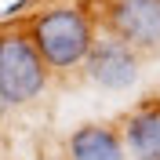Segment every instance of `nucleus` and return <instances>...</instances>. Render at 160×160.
<instances>
[{"label":"nucleus","instance_id":"3","mask_svg":"<svg viewBox=\"0 0 160 160\" xmlns=\"http://www.w3.org/2000/svg\"><path fill=\"white\" fill-rule=\"evenodd\" d=\"M109 26L128 48H160V0H113Z\"/></svg>","mask_w":160,"mask_h":160},{"label":"nucleus","instance_id":"1","mask_svg":"<svg viewBox=\"0 0 160 160\" xmlns=\"http://www.w3.org/2000/svg\"><path fill=\"white\" fill-rule=\"evenodd\" d=\"M91 44H95L91 22L77 8H55L40 15L33 26V48L51 69H73L77 62L88 58Z\"/></svg>","mask_w":160,"mask_h":160},{"label":"nucleus","instance_id":"2","mask_svg":"<svg viewBox=\"0 0 160 160\" xmlns=\"http://www.w3.org/2000/svg\"><path fill=\"white\" fill-rule=\"evenodd\" d=\"M48 84V66L37 55L29 37L8 33L0 37V98L11 106L37 98Z\"/></svg>","mask_w":160,"mask_h":160},{"label":"nucleus","instance_id":"5","mask_svg":"<svg viewBox=\"0 0 160 160\" xmlns=\"http://www.w3.org/2000/svg\"><path fill=\"white\" fill-rule=\"evenodd\" d=\"M69 157L73 160H128V149L109 128H80L69 138Z\"/></svg>","mask_w":160,"mask_h":160},{"label":"nucleus","instance_id":"6","mask_svg":"<svg viewBox=\"0 0 160 160\" xmlns=\"http://www.w3.org/2000/svg\"><path fill=\"white\" fill-rule=\"evenodd\" d=\"M124 142L135 160H160V113L157 109L135 113L124 128Z\"/></svg>","mask_w":160,"mask_h":160},{"label":"nucleus","instance_id":"4","mask_svg":"<svg viewBox=\"0 0 160 160\" xmlns=\"http://www.w3.org/2000/svg\"><path fill=\"white\" fill-rule=\"evenodd\" d=\"M88 77L109 91H124L138 80V62L135 51L120 40H98L88 51Z\"/></svg>","mask_w":160,"mask_h":160}]
</instances>
